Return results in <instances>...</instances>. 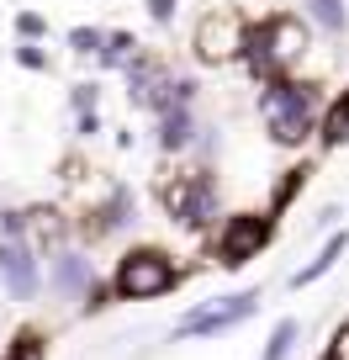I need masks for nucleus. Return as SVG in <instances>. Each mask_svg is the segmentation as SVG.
I'll return each instance as SVG.
<instances>
[{
  "label": "nucleus",
  "instance_id": "13",
  "mask_svg": "<svg viewBox=\"0 0 349 360\" xmlns=\"http://www.w3.org/2000/svg\"><path fill=\"white\" fill-rule=\"evenodd\" d=\"M185 138H191V117H185V112H169L164 117V143L175 148V143H185Z\"/></svg>",
  "mask_w": 349,
  "mask_h": 360
},
{
  "label": "nucleus",
  "instance_id": "1",
  "mask_svg": "<svg viewBox=\"0 0 349 360\" xmlns=\"http://www.w3.org/2000/svg\"><path fill=\"white\" fill-rule=\"evenodd\" d=\"M244 48H249L254 75L281 79L286 69L307 53V27L296 22V16H265L259 27H249V43H244Z\"/></svg>",
  "mask_w": 349,
  "mask_h": 360
},
{
  "label": "nucleus",
  "instance_id": "10",
  "mask_svg": "<svg viewBox=\"0 0 349 360\" xmlns=\"http://www.w3.org/2000/svg\"><path fill=\"white\" fill-rule=\"evenodd\" d=\"M206 207V186H180V191H169V212L185 217V223H196Z\"/></svg>",
  "mask_w": 349,
  "mask_h": 360
},
{
  "label": "nucleus",
  "instance_id": "16",
  "mask_svg": "<svg viewBox=\"0 0 349 360\" xmlns=\"http://www.w3.org/2000/svg\"><path fill=\"white\" fill-rule=\"evenodd\" d=\"M328 360H349V323L334 334V345H328Z\"/></svg>",
  "mask_w": 349,
  "mask_h": 360
},
{
  "label": "nucleus",
  "instance_id": "12",
  "mask_svg": "<svg viewBox=\"0 0 349 360\" xmlns=\"http://www.w3.org/2000/svg\"><path fill=\"white\" fill-rule=\"evenodd\" d=\"M323 138H328V143H344V138H349V96L334 106V112H328V127H323Z\"/></svg>",
  "mask_w": 349,
  "mask_h": 360
},
{
  "label": "nucleus",
  "instance_id": "11",
  "mask_svg": "<svg viewBox=\"0 0 349 360\" xmlns=\"http://www.w3.org/2000/svg\"><path fill=\"white\" fill-rule=\"evenodd\" d=\"M338 255H344V238H328V249H323V255H317L312 259V265H307V270H296V286H307V281H317V276H323V270L328 265H334V259Z\"/></svg>",
  "mask_w": 349,
  "mask_h": 360
},
{
  "label": "nucleus",
  "instance_id": "14",
  "mask_svg": "<svg viewBox=\"0 0 349 360\" xmlns=\"http://www.w3.org/2000/svg\"><path fill=\"white\" fill-rule=\"evenodd\" d=\"M291 339H296V323H281V328L270 334V349H265V360H281L286 349H291Z\"/></svg>",
  "mask_w": 349,
  "mask_h": 360
},
{
  "label": "nucleus",
  "instance_id": "7",
  "mask_svg": "<svg viewBox=\"0 0 349 360\" xmlns=\"http://www.w3.org/2000/svg\"><path fill=\"white\" fill-rule=\"evenodd\" d=\"M0 276H6V286H11L16 297H32L37 292V270H32V255H27V244H0Z\"/></svg>",
  "mask_w": 349,
  "mask_h": 360
},
{
  "label": "nucleus",
  "instance_id": "17",
  "mask_svg": "<svg viewBox=\"0 0 349 360\" xmlns=\"http://www.w3.org/2000/svg\"><path fill=\"white\" fill-rule=\"evenodd\" d=\"M169 11H175V0H154V16H159V22H164Z\"/></svg>",
  "mask_w": 349,
  "mask_h": 360
},
{
  "label": "nucleus",
  "instance_id": "8",
  "mask_svg": "<svg viewBox=\"0 0 349 360\" xmlns=\"http://www.w3.org/2000/svg\"><path fill=\"white\" fill-rule=\"evenodd\" d=\"M265 233H270V228L259 223V217H249V223H238L233 233L223 238V255H228V265H238V259H244L249 249H259V244H265Z\"/></svg>",
  "mask_w": 349,
  "mask_h": 360
},
{
  "label": "nucleus",
  "instance_id": "4",
  "mask_svg": "<svg viewBox=\"0 0 349 360\" xmlns=\"http://www.w3.org/2000/svg\"><path fill=\"white\" fill-rule=\"evenodd\" d=\"M244 43H249V27H244V16H238V11H212L202 27H196V53H202L206 64L233 58Z\"/></svg>",
  "mask_w": 349,
  "mask_h": 360
},
{
  "label": "nucleus",
  "instance_id": "6",
  "mask_svg": "<svg viewBox=\"0 0 349 360\" xmlns=\"http://www.w3.org/2000/svg\"><path fill=\"white\" fill-rule=\"evenodd\" d=\"M259 297L254 292H238V297H223V302H212L206 313H191L180 323V334H217V328H228V323H238V318H249V307H254Z\"/></svg>",
  "mask_w": 349,
  "mask_h": 360
},
{
  "label": "nucleus",
  "instance_id": "2",
  "mask_svg": "<svg viewBox=\"0 0 349 360\" xmlns=\"http://www.w3.org/2000/svg\"><path fill=\"white\" fill-rule=\"evenodd\" d=\"M259 117L270 127L275 143H302L312 133V117H317V96L312 85H291V79H270L265 101H259Z\"/></svg>",
  "mask_w": 349,
  "mask_h": 360
},
{
  "label": "nucleus",
  "instance_id": "15",
  "mask_svg": "<svg viewBox=\"0 0 349 360\" xmlns=\"http://www.w3.org/2000/svg\"><path fill=\"white\" fill-rule=\"evenodd\" d=\"M58 281H64V286H79V281H85V265H79L74 255H64V265H58Z\"/></svg>",
  "mask_w": 349,
  "mask_h": 360
},
{
  "label": "nucleus",
  "instance_id": "3",
  "mask_svg": "<svg viewBox=\"0 0 349 360\" xmlns=\"http://www.w3.org/2000/svg\"><path fill=\"white\" fill-rule=\"evenodd\" d=\"M175 286V265H169L159 249H138V255L122 259V270H117V292L122 297H159Z\"/></svg>",
  "mask_w": 349,
  "mask_h": 360
},
{
  "label": "nucleus",
  "instance_id": "5",
  "mask_svg": "<svg viewBox=\"0 0 349 360\" xmlns=\"http://www.w3.org/2000/svg\"><path fill=\"white\" fill-rule=\"evenodd\" d=\"M127 85H133V101H138V106H169L175 96H185V90H191V85H175V79H169V69L154 64V58H133Z\"/></svg>",
  "mask_w": 349,
  "mask_h": 360
},
{
  "label": "nucleus",
  "instance_id": "9",
  "mask_svg": "<svg viewBox=\"0 0 349 360\" xmlns=\"http://www.w3.org/2000/svg\"><path fill=\"white\" fill-rule=\"evenodd\" d=\"M302 6H307V16H312L323 32H344V27H349L344 0H302Z\"/></svg>",
  "mask_w": 349,
  "mask_h": 360
}]
</instances>
